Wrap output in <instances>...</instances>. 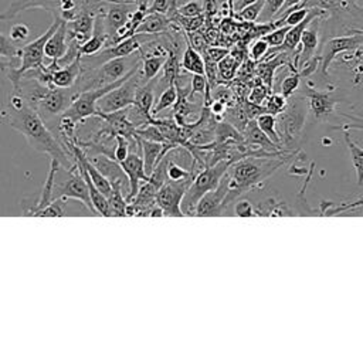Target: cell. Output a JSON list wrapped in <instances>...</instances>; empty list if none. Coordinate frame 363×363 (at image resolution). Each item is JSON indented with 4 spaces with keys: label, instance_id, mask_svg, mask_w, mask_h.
<instances>
[{
    "label": "cell",
    "instance_id": "obj_1",
    "mask_svg": "<svg viewBox=\"0 0 363 363\" xmlns=\"http://www.w3.org/2000/svg\"><path fill=\"white\" fill-rule=\"evenodd\" d=\"M3 121L20 132L27 143L37 152L45 153L50 159L57 160L61 167L71 170L77 162L62 142H60L50 130L38 111L31 106L27 99L17 91H13L0 112Z\"/></svg>",
    "mask_w": 363,
    "mask_h": 363
},
{
    "label": "cell",
    "instance_id": "obj_2",
    "mask_svg": "<svg viewBox=\"0 0 363 363\" xmlns=\"http://www.w3.org/2000/svg\"><path fill=\"white\" fill-rule=\"evenodd\" d=\"M296 157V153H285L281 156H247L230 164L228 193L225 197V208L237 200L242 193L261 187L286 162Z\"/></svg>",
    "mask_w": 363,
    "mask_h": 363
},
{
    "label": "cell",
    "instance_id": "obj_3",
    "mask_svg": "<svg viewBox=\"0 0 363 363\" xmlns=\"http://www.w3.org/2000/svg\"><path fill=\"white\" fill-rule=\"evenodd\" d=\"M308 101L303 95L295 92L288 98L286 108L275 116L282 149L291 152L298 147L308 121Z\"/></svg>",
    "mask_w": 363,
    "mask_h": 363
},
{
    "label": "cell",
    "instance_id": "obj_4",
    "mask_svg": "<svg viewBox=\"0 0 363 363\" xmlns=\"http://www.w3.org/2000/svg\"><path fill=\"white\" fill-rule=\"evenodd\" d=\"M231 163L233 162L230 160H220L194 173V177L182 200V210L184 211L186 216H194L196 206L200 201V199L220 184L223 176L227 173Z\"/></svg>",
    "mask_w": 363,
    "mask_h": 363
},
{
    "label": "cell",
    "instance_id": "obj_5",
    "mask_svg": "<svg viewBox=\"0 0 363 363\" xmlns=\"http://www.w3.org/2000/svg\"><path fill=\"white\" fill-rule=\"evenodd\" d=\"M308 101L309 113L315 121H326L329 115L336 113V105L340 102H350L347 95L340 88H318L311 78H303L296 91Z\"/></svg>",
    "mask_w": 363,
    "mask_h": 363
},
{
    "label": "cell",
    "instance_id": "obj_6",
    "mask_svg": "<svg viewBox=\"0 0 363 363\" xmlns=\"http://www.w3.org/2000/svg\"><path fill=\"white\" fill-rule=\"evenodd\" d=\"M363 44L362 34H343V35H333L323 40L320 50H319V69L316 71L318 81L325 88H336V84L332 81L330 77V65L333 60L345 52L354 50Z\"/></svg>",
    "mask_w": 363,
    "mask_h": 363
},
{
    "label": "cell",
    "instance_id": "obj_7",
    "mask_svg": "<svg viewBox=\"0 0 363 363\" xmlns=\"http://www.w3.org/2000/svg\"><path fill=\"white\" fill-rule=\"evenodd\" d=\"M61 21H62V18L60 16L54 14V20L50 24V27L45 30V33H43L40 37H37L35 40L30 41L28 44H26L20 48V52H18L20 64H18V67L17 68H10V69L6 71V75L11 81L13 85H16L20 81L21 75L26 71L40 68V67L44 65L45 43L52 35V33L57 30V27L60 26Z\"/></svg>",
    "mask_w": 363,
    "mask_h": 363
},
{
    "label": "cell",
    "instance_id": "obj_8",
    "mask_svg": "<svg viewBox=\"0 0 363 363\" xmlns=\"http://www.w3.org/2000/svg\"><path fill=\"white\" fill-rule=\"evenodd\" d=\"M140 68V64L136 65L132 71H129L125 77H122L121 79H118L116 82H112L109 85L105 86H99V88H91L86 91H82L77 95V98L74 99V102L71 104V106L64 112V115L71 116L72 119H75L78 123L82 122L84 119L89 118V116H98V108H96V102L106 95L109 91H112L113 88H116L118 85H121L126 78H129L133 72H136Z\"/></svg>",
    "mask_w": 363,
    "mask_h": 363
},
{
    "label": "cell",
    "instance_id": "obj_9",
    "mask_svg": "<svg viewBox=\"0 0 363 363\" xmlns=\"http://www.w3.org/2000/svg\"><path fill=\"white\" fill-rule=\"evenodd\" d=\"M139 69L136 72H133L129 78H126L121 85H118L116 88L109 91L106 95H104L96 102L98 116H99V113H111V112L126 109L133 105L136 91H138L139 85L143 84Z\"/></svg>",
    "mask_w": 363,
    "mask_h": 363
},
{
    "label": "cell",
    "instance_id": "obj_10",
    "mask_svg": "<svg viewBox=\"0 0 363 363\" xmlns=\"http://www.w3.org/2000/svg\"><path fill=\"white\" fill-rule=\"evenodd\" d=\"M194 177V176H193ZM193 177L183 180H166L156 193V204L163 210L164 216L169 217H184L182 210V200L187 191Z\"/></svg>",
    "mask_w": 363,
    "mask_h": 363
},
{
    "label": "cell",
    "instance_id": "obj_11",
    "mask_svg": "<svg viewBox=\"0 0 363 363\" xmlns=\"http://www.w3.org/2000/svg\"><path fill=\"white\" fill-rule=\"evenodd\" d=\"M330 68L340 69L347 75L350 89H353L363 102V44L354 50L339 54Z\"/></svg>",
    "mask_w": 363,
    "mask_h": 363
},
{
    "label": "cell",
    "instance_id": "obj_12",
    "mask_svg": "<svg viewBox=\"0 0 363 363\" xmlns=\"http://www.w3.org/2000/svg\"><path fill=\"white\" fill-rule=\"evenodd\" d=\"M71 173L69 179L65 183L61 184H55L54 183V189H52V200L55 199H74V200H79L92 214H96L95 207L92 204L91 196H89V190L88 186L85 183V179L81 173V169L78 164H75L71 170H68Z\"/></svg>",
    "mask_w": 363,
    "mask_h": 363
},
{
    "label": "cell",
    "instance_id": "obj_13",
    "mask_svg": "<svg viewBox=\"0 0 363 363\" xmlns=\"http://www.w3.org/2000/svg\"><path fill=\"white\" fill-rule=\"evenodd\" d=\"M326 14L315 17L308 27L305 28L301 43L296 50V57H295V67L299 69L305 62H308L311 58L319 54L322 41H323V34H322V21Z\"/></svg>",
    "mask_w": 363,
    "mask_h": 363
},
{
    "label": "cell",
    "instance_id": "obj_14",
    "mask_svg": "<svg viewBox=\"0 0 363 363\" xmlns=\"http://www.w3.org/2000/svg\"><path fill=\"white\" fill-rule=\"evenodd\" d=\"M228 193V174L225 173L220 182V184L206 193L200 201L196 206V211L194 216H200V217H218L223 216L225 211V197Z\"/></svg>",
    "mask_w": 363,
    "mask_h": 363
},
{
    "label": "cell",
    "instance_id": "obj_15",
    "mask_svg": "<svg viewBox=\"0 0 363 363\" xmlns=\"http://www.w3.org/2000/svg\"><path fill=\"white\" fill-rule=\"evenodd\" d=\"M135 6L133 3L129 1H115V3H106V10L104 13V23H105V30L109 37L108 45L112 44L116 33L128 23Z\"/></svg>",
    "mask_w": 363,
    "mask_h": 363
},
{
    "label": "cell",
    "instance_id": "obj_16",
    "mask_svg": "<svg viewBox=\"0 0 363 363\" xmlns=\"http://www.w3.org/2000/svg\"><path fill=\"white\" fill-rule=\"evenodd\" d=\"M122 172L126 176L128 184H129V194L126 197V200H133L135 196L138 194L142 183H145L149 176L145 172V164H143V157H140L138 153L130 152L128 155V157L119 163Z\"/></svg>",
    "mask_w": 363,
    "mask_h": 363
},
{
    "label": "cell",
    "instance_id": "obj_17",
    "mask_svg": "<svg viewBox=\"0 0 363 363\" xmlns=\"http://www.w3.org/2000/svg\"><path fill=\"white\" fill-rule=\"evenodd\" d=\"M138 139V145L140 146L139 149L142 150V157H143V164H145V172L147 176L152 174V172L155 170L156 164L162 160V157L170 150L174 149L176 145L172 143H163V142H156V140H149L145 138H139Z\"/></svg>",
    "mask_w": 363,
    "mask_h": 363
},
{
    "label": "cell",
    "instance_id": "obj_18",
    "mask_svg": "<svg viewBox=\"0 0 363 363\" xmlns=\"http://www.w3.org/2000/svg\"><path fill=\"white\" fill-rule=\"evenodd\" d=\"M159 84V79L153 78L145 84H140L138 91H136V95H135V102H133V108L136 111V113L152 122V108L155 105V88L156 85Z\"/></svg>",
    "mask_w": 363,
    "mask_h": 363
},
{
    "label": "cell",
    "instance_id": "obj_19",
    "mask_svg": "<svg viewBox=\"0 0 363 363\" xmlns=\"http://www.w3.org/2000/svg\"><path fill=\"white\" fill-rule=\"evenodd\" d=\"M58 6L60 0H11L10 7L0 13V20H11L21 11L31 9H44L55 13L58 10Z\"/></svg>",
    "mask_w": 363,
    "mask_h": 363
},
{
    "label": "cell",
    "instance_id": "obj_20",
    "mask_svg": "<svg viewBox=\"0 0 363 363\" xmlns=\"http://www.w3.org/2000/svg\"><path fill=\"white\" fill-rule=\"evenodd\" d=\"M68 48V40H67V21L62 20L57 30L52 33V35L45 43V57L50 58L51 62H58L60 58L65 54Z\"/></svg>",
    "mask_w": 363,
    "mask_h": 363
},
{
    "label": "cell",
    "instance_id": "obj_21",
    "mask_svg": "<svg viewBox=\"0 0 363 363\" xmlns=\"http://www.w3.org/2000/svg\"><path fill=\"white\" fill-rule=\"evenodd\" d=\"M242 136H244V143L254 146V147H259L268 152H282L284 149H281L278 145H275L257 125L255 119H250L247 126L242 130ZM288 152V150H286Z\"/></svg>",
    "mask_w": 363,
    "mask_h": 363
},
{
    "label": "cell",
    "instance_id": "obj_22",
    "mask_svg": "<svg viewBox=\"0 0 363 363\" xmlns=\"http://www.w3.org/2000/svg\"><path fill=\"white\" fill-rule=\"evenodd\" d=\"M176 24L162 13L147 11L140 26L136 30V34H163L170 31Z\"/></svg>",
    "mask_w": 363,
    "mask_h": 363
},
{
    "label": "cell",
    "instance_id": "obj_23",
    "mask_svg": "<svg viewBox=\"0 0 363 363\" xmlns=\"http://www.w3.org/2000/svg\"><path fill=\"white\" fill-rule=\"evenodd\" d=\"M255 216H267V217H281V216H294L296 210L291 208L285 201L279 200L277 196H269L267 199L259 200L254 204Z\"/></svg>",
    "mask_w": 363,
    "mask_h": 363
},
{
    "label": "cell",
    "instance_id": "obj_24",
    "mask_svg": "<svg viewBox=\"0 0 363 363\" xmlns=\"http://www.w3.org/2000/svg\"><path fill=\"white\" fill-rule=\"evenodd\" d=\"M51 72V85L58 88H71L81 72V58H77L71 64L62 65Z\"/></svg>",
    "mask_w": 363,
    "mask_h": 363
},
{
    "label": "cell",
    "instance_id": "obj_25",
    "mask_svg": "<svg viewBox=\"0 0 363 363\" xmlns=\"http://www.w3.org/2000/svg\"><path fill=\"white\" fill-rule=\"evenodd\" d=\"M359 210H363V194H357L354 199L343 203L322 200L319 203V208L315 210V213H318L319 216H335L339 213H349V211H359Z\"/></svg>",
    "mask_w": 363,
    "mask_h": 363
},
{
    "label": "cell",
    "instance_id": "obj_26",
    "mask_svg": "<svg viewBox=\"0 0 363 363\" xmlns=\"http://www.w3.org/2000/svg\"><path fill=\"white\" fill-rule=\"evenodd\" d=\"M167 55L140 52L142 62H140V69L139 71H140V77H142V82L143 84L157 77V74L162 71V68H163V65L166 62Z\"/></svg>",
    "mask_w": 363,
    "mask_h": 363
},
{
    "label": "cell",
    "instance_id": "obj_27",
    "mask_svg": "<svg viewBox=\"0 0 363 363\" xmlns=\"http://www.w3.org/2000/svg\"><path fill=\"white\" fill-rule=\"evenodd\" d=\"M186 37V35H184ZM182 69L190 74H203L206 75L204 58L200 51H197L186 38V48L182 54Z\"/></svg>",
    "mask_w": 363,
    "mask_h": 363
},
{
    "label": "cell",
    "instance_id": "obj_28",
    "mask_svg": "<svg viewBox=\"0 0 363 363\" xmlns=\"http://www.w3.org/2000/svg\"><path fill=\"white\" fill-rule=\"evenodd\" d=\"M123 182H125V177L123 179L112 180V193L108 197V201H109V216H112V217L113 216H119V217L126 216L128 201L123 197V193H122V189H121Z\"/></svg>",
    "mask_w": 363,
    "mask_h": 363
},
{
    "label": "cell",
    "instance_id": "obj_29",
    "mask_svg": "<svg viewBox=\"0 0 363 363\" xmlns=\"http://www.w3.org/2000/svg\"><path fill=\"white\" fill-rule=\"evenodd\" d=\"M345 142L347 150L350 153L352 164L356 172V183L357 186L363 184V147H360L350 136V130H345Z\"/></svg>",
    "mask_w": 363,
    "mask_h": 363
},
{
    "label": "cell",
    "instance_id": "obj_30",
    "mask_svg": "<svg viewBox=\"0 0 363 363\" xmlns=\"http://www.w3.org/2000/svg\"><path fill=\"white\" fill-rule=\"evenodd\" d=\"M288 68H289V72L284 77V79H281L279 88L277 91V92H281L286 98L292 96L299 89L301 82H302V75H301L299 69L295 67H288Z\"/></svg>",
    "mask_w": 363,
    "mask_h": 363
},
{
    "label": "cell",
    "instance_id": "obj_31",
    "mask_svg": "<svg viewBox=\"0 0 363 363\" xmlns=\"http://www.w3.org/2000/svg\"><path fill=\"white\" fill-rule=\"evenodd\" d=\"M257 125L258 128L275 143L278 145L281 149V139H279V135H278V130H277V121H275V115H271V113H267V112H262L259 113L257 118ZM285 150V149H284Z\"/></svg>",
    "mask_w": 363,
    "mask_h": 363
},
{
    "label": "cell",
    "instance_id": "obj_32",
    "mask_svg": "<svg viewBox=\"0 0 363 363\" xmlns=\"http://www.w3.org/2000/svg\"><path fill=\"white\" fill-rule=\"evenodd\" d=\"M241 67V62L230 52L223 60L217 62L218 68V79L220 81H231L235 74L238 72V68Z\"/></svg>",
    "mask_w": 363,
    "mask_h": 363
},
{
    "label": "cell",
    "instance_id": "obj_33",
    "mask_svg": "<svg viewBox=\"0 0 363 363\" xmlns=\"http://www.w3.org/2000/svg\"><path fill=\"white\" fill-rule=\"evenodd\" d=\"M177 98H179V95H177V88H176L174 84H172L166 89H163V92L160 94L159 99L155 102V105L152 108V118H155L162 111L176 105Z\"/></svg>",
    "mask_w": 363,
    "mask_h": 363
},
{
    "label": "cell",
    "instance_id": "obj_34",
    "mask_svg": "<svg viewBox=\"0 0 363 363\" xmlns=\"http://www.w3.org/2000/svg\"><path fill=\"white\" fill-rule=\"evenodd\" d=\"M265 0H255L254 3L245 6L244 9H241L240 11L234 13V17L238 21H248V23H255L259 18V14L262 11Z\"/></svg>",
    "mask_w": 363,
    "mask_h": 363
},
{
    "label": "cell",
    "instance_id": "obj_35",
    "mask_svg": "<svg viewBox=\"0 0 363 363\" xmlns=\"http://www.w3.org/2000/svg\"><path fill=\"white\" fill-rule=\"evenodd\" d=\"M286 104H288V98L284 96L281 92H272L268 95V98L265 99L264 102V111L267 113H271V115H278L281 113L285 108H286Z\"/></svg>",
    "mask_w": 363,
    "mask_h": 363
},
{
    "label": "cell",
    "instance_id": "obj_36",
    "mask_svg": "<svg viewBox=\"0 0 363 363\" xmlns=\"http://www.w3.org/2000/svg\"><path fill=\"white\" fill-rule=\"evenodd\" d=\"M336 113L346 118L347 122L330 126L332 130H342V132L360 130V132H363V115H354V113H347V112H336Z\"/></svg>",
    "mask_w": 363,
    "mask_h": 363
},
{
    "label": "cell",
    "instance_id": "obj_37",
    "mask_svg": "<svg viewBox=\"0 0 363 363\" xmlns=\"http://www.w3.org/2000/svg\"><path fill=\"white\" fill-rule=\"evenodd\" d=\"M129 153H130L129 152V138H126L123 135H116L111 159H113L116 163H121L128 157Z\"/></svg>",
    "mask_w": 363,
    "mask_h": 363
},
{
    "label": "cell",
    "instance_id": "obj_38",
    "mask_svg": "<svg viewBox=\"0 0 363 363\" xmlns=\"http://www.w3.org/2000/svg\"><path fill=\"white\" fill-rule=\"evenodd\" d=\"M179 0H152L147 11L166 14L169 18L177 11Z\"/></svg>",
    "mask_w": 363,
    "mask_h": 363
},
{
    "label": "cell",
    "instance_id": "obj_39",
    "mask_svg": "<svg viewBox=\"0 0 363 363\" xmlns=\"http://www.w3.org/2000/svg\"><path fill=\"white\" fill-rule=\"evenodd\" d=\"M20 48L17 44L6 34L0 33V57L9 58V60H20L18 58Z\"/></svg>",
    "mask_w": 363,
    "mask_h": 363
},
{
    "label": "cell",
    "instance_id": "obj_40",
    "mask_svg": "<svg viewBox=\"0 0 363 363\" xmlns=\"http://www.w3.org/2000/svg\"><path fill=\"white\" fill-rule=\"evenodd\" d=\"M269 50V44L262 38H255L254 41H251V45L248 47V58H251L255 62H259L268 52Z\"/></svg>",
    "mask_w": 363,
    "mask_h": 363
},
{
    "label": "cell",
    "instance_id": "obj_41",
    "mask_svg": "<svg viewBox=\"0 0 363 363\" xmlns=\"http://www.w3.org/2000/svg\"><path fill=\"white\" fill-rule=\"evenodd\" d=\"M65 214V199H55L41 211L37 217H62Z\"/></svg>",
    "mask_w": 363,
    "mask_h": 363
},
{
    "label": "cell",
    "instance_id": "obj_42",
    "mask_svg": "<svg viewBox=\"0 0 363 363\" xmlns=\"http://www.w3.org/2000/svg\"><path fill=\"white\" fill-rule=\"evenodd\" d=\"M269 86H267L265 84L262 82H258L254 85V88L251 89V92L248 94V102L254 104V105H258V106H262L265 99L268 98V95L271 94L269 92Z\"/></svg>",
    "mask_w": 363,
    "mask_h": 363
},
{
    "label": "cell",
    "instance_id": "obj_43",
    "mask_svg": "<svg viewBox=\"0 0 363 363\" xmlns=\"http://www.w3.org/2000/svg\"><path fill=\"white\" fill-rule=\"evenodd\" d=\"M289 30V26H281V27H277L274 30H271L269 33H267L265 35H262V38L269 44V47L275 48V47H281L284 44V40H285V35Z\"/></svg>",
    "mask_w": 363,
    "mask_h": 363
},
{
    "label": "cell",
    "instance_id": "obj_44",
    "mask_svg": "<svg viewBox=\"0 0 363 363\" xmlns=\"http://www.w3.org/2000/svg\"><path fill=\"white\" fill-rule=\"evenodd\" d=\"M177 13L186 17H194V16H201L204 14L203 9V1L199 0H187V3L179 4L177 6Z\"/></svg>",
    "mask_w": 363,
    "mask_h": 363
},
{
    "label": "cell",
    "instance_id": "obj_45",
    "mask_svg": "<svg viewBox=\"0 0 363 363\" xmlns=\"http://www.w3.org/2000/svg\"><path fill=\"white\" fill-rule=\"evenodd\" d=\"M30 35V28L28 26L23 24V23H17L14 24L11 28H10V33H9V37L17 44V43H21L24 40H27Z\"/></svg>",
    "mask_w": 363,
    "mask_h": 363
},
{
    "label": "cell",
    "instance_id": "obj_46",
    "mask_svg": "<svg viewBox=\"0 0 363 363\" xmlns=\"http://www.w3.org/2000/svg\"><path fill=\"white\" fill-rule=\"evenodd\" d=\"M227 54H230V48L228 47H221V45H208L206 48V51L203 52L204 57L210 58L214 62H218L220 60H223Z\"/></svg>",
    "mask_w": 363,
    "mask_h": 363
},
{
    "label": "cell",
    "instance_id": "obj_47",
    "mask_svg": "<svg viewBox=\"0 0 363 363\" xmlns=\"http://www.w3.org/2000/svg\"><path fill=\"white\" fill-rule=\"evenodd\" d=\"M234 213H235V216H240V217L255 216L254 206L248 200H238L234 206Z\"/></svg>",
    "mask_w": 363,
    "mask_h": 363
},
{
    "label": "cell",
    "instance_id": "obj_48",
    "mask_svg": "<svg viewBox=\"0 0 363 363\" xmlns=\"http://www.w3.org/2000/svg\"><path fill=\"white\" fill-rule=\"evenodd\" d=\"M20 64V60H9L4 57H0V71L6 72L10 68H17Z\"/></svg>",
    "mask_w": 363,
    "mask_h": 363
},
{
    "label": "cell",
    "instance_id": "obj_49",
    "mask_svg": "<svg viewBox=\"0 0 363 363\" xmlns=\"http://www.w3.org/2000/svg\"><path fill=\"white\" fill-rule=\"evenodd\" d=\"M254 1H255V0H234V1H233V9H234V13L240 11L241 9H244L245 6H248V4L254 3Z\"/></svg>",
    "mask_w": 363,
    "mask_h": 363
},
{
    "label": "cell",
    "instance_id": "obj_50",
    "mask_svg": "<svg viewBox=\"0 0 363 363\" xmlns=\"http://www.w3.org/2000/svg\"><path fill=\"white\" fill-rule=\"evenodd\" d=\"M349 34H362L363 35V27L362 28H356V30H350Z\"/></svg>",
    "mask_w": 363,
    "mask_h": 363
}]
</instances>
